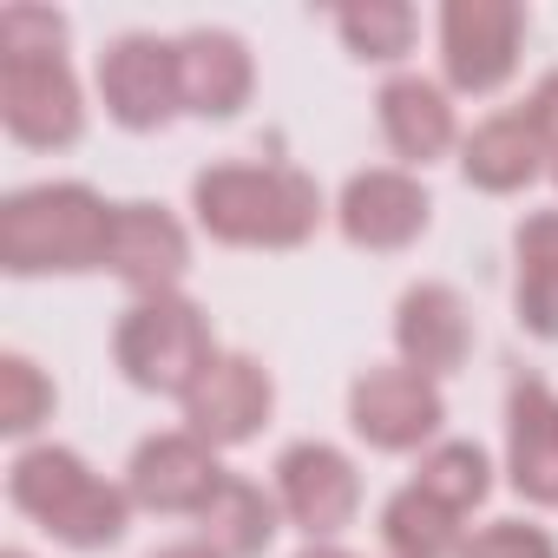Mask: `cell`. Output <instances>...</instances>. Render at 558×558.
I'll use <instances>...</instances> for the list:
<instances>
[{
    "instance_id": "8",
    "label": "cell",
    "mask_w": 558,
    "mask_h": 558,
    "mask_svg": "<svg viewBox=\"0 0 558 558\" xmlns=\"http://www.w3.org/2000/svg\"><path fill=\"white\" fill-rule=\"evenodd\" d=\"M0 119L34 151H60L86 132L80 80L66 60H0Z\"/></svg>"
},
{
    "instance_id": "10",
    "label": "cell",
    "mask_w": 558,
    "mask_h": 558,
    "mask_svg": "<svg viewBox=\"0 0 558 558\" xmlns=\"http://www.w3.org/2000/svg\"><path fill=\"white\" fill-rule=\"evenodd\" d=\"M269 408H276L269 368L256 355H217L204 368V381L184 395V421H191L184 434H197L204 447H243V440H256Z\"/></svg>"
},
{
    "instance_id": "3",
    "label": "cell",
    "mask_w": 558,
    "mask_h": 558,
    "mask_svg": "<svg viewBox=\"0 0 558 558\" xmlns=\"http://www.w3.org/2000/svg\"><path fill=\"white\" fill-rule=\"evenodd\" d=\"M8 499L47 525L60 545L73 551H106L125 538V512H132V493L106 486L73 447H27L14 466H8Z\"/></svg>"
},
{
    "instance_id": "1",
    "label": "cell",
    "mask_w": 558,
    "mask_h": 558,
    "mask_svg": "<svg viewBox=\"0 0 558 558\" xmlns=\"http://www.w3.org/2000/svg\"><path fill=\"white\" fill-rule=\"evenodd\" d=\"M191 210L217 243L296 250L323 223V191L290 165H210L191 178Z\"/></svg>"
},
{
    "instance_id": "30",
    "label": "cell",
    "mask_w": 558,
    "mask_h": 558,
    "mask_svg": "<svg viewBox=\"0 0 558 558\" xmlns=\"http://www.w3.org/2000/svg\"><path fill=\"white\" fill-rule=\"evenodd\" d=\"M8 558H27V551H8Z\"/></svg>"
},
{
    "instance_id": "5",
    "label": "cell",
    "mask_w": 558,
    "mask_h": 558,
    "mask_svg": "<svg viewBox=\"0 0 558 558\" xmlns=\"http://www.w3.org/2000/svg\"><path fill=\"white\" fill-rule=\"evenodd\" d=\"M525 8L519 0H447L440 14V66L453 93H499L519 66Z\"/></svg>"
},
{
    "instance_id": "6",
    "label": "cell",
    "mask_w": 558,
    "mask_h": 558,
    "mask_svg": "<svg viewBox=\"0 0 558 558\" xmlns=\"http://www.w3.org/2000/svg\"><path fill=\"white\" fill-rule=\"evenodd\" d=\"M440 421H447L440 388L408 362H381V368L355 375V388H349V427L375 453H414L421 440L440 434Z\"/></svg>"
},
{
    "instance_id": "2",
    "label": "cell",
    "mask_w": 558,
    "mask_h": 558,
    "mask_svg": "<svg viewBox=\"0 0 558 558\" xmlns=\"http://www.w3.org/2000/svg\"><path fill=\"white\" fill-rule=\"evenodd\" d=\"M112 210L93 184H27L0 204V269L47 276V269H106Z\"/></svg>"
},
{
    "instance_id": "22",
    "label": "cell",
    "mask_w": 558,
    "mask_h": 558,
    "mask_svg": "<svg viewBox=\"0 0 558 558\" xmlns=\"http://www.w3.org/2000/svg\"><path fill=\"white\" fill-rule=\"evenodd\" d=\"M427 499H440L447 512H473L486 493H493V466H486V453L473 447V440H440L427 460H421V480H414Z\"/></svg>"
},
{
    "instance_id": "13",
    "label": "cell",
    "mask_w": 558,
    "mask_h": 558,
    "mask_svg": "<svg viewBox=\"0 0 558 558\" xmlns=\"http://www.w3.org/2000/svg\"><path fill=\"white\" fill-rule=\"evenodd\" d=\"M336 217H342V236H349L355 250H408V243L427 230L434 204H427L421 178L381 165V171H355V178L342 184Z\"/></svg>"
},
{
    "instance_id": "25",
    "label": "cell",
    "mask_w": 558,
    "mask_h": 558,
    "mask_svg": "<svg viewBox=\"0 0 558 558\" xmlns=\"http://www.w3.org/2000/svg\"><path fill=\"white\" fill-rule=\"evenodd\" d=\"M0 60H66V21L53 8L14 0L0 14Z\"/></svg>"
},
{
    "instance_id": "9",
    "label": "cell",
    "mask_w": 558,
    "mask_h": 558,
    "mask_svg": "<svg viewBox=\"0 0 558 558\" xmlns=\"http://www.w3.org/2000/svg\"><path fill=\"white\" fill-rule=\"evenodd\" d=\"M276 506H283L310 538H329L355 519L362 506V473L342 447L329 440H296L276 460Z\"/></svg>"
},
{
    "instance_id": "31",
    "label": "cell",
    "mask_w": 558,
    "mask_h": 558,
    "mask_svg": "<svg viewBox=\"0 0 558 558\" xmlns=\"http://www.w3.org/2000/svg\"><path fill=\"white\" fill-rule=\"evenodd\" d=\"M551 178H558V165H551Z\"/></svg>"
},
{
    "instance_id": "27",
    "label": "cell",
    "mask_w": 558,
    "mask_h": 558,
    "mask_svg": "<svg viewBox=\"0 0 558 558\" xmlns=\"http://www.w3.org/2000/svg\"><path fill=\"white\" fill-rule=\"evenodd\" d=\"M525 112H532V125H538V138L558 151V66L532 86V99H525Z\"/></svg>"
},
{
    "instance_id": "26",
    "label": "cell",
    "mask_w": 558,
    "mask_h": 558,
    "mask_svg": "<svg viewBox=\"0 0 558 558\" xmlns=\"http://www.w3.org/2000/svg\"><path fill=\"white\" fill-rule=\"evenodd\" d=\"M460 558H558V545H551V532H538L525 519H499V525L473 532L460 545Z\"/></svg>"
},
{
    "instance_id": "16",
    "label": "cell",
    "mask_w": 558,
    "mask_h": 558,
    "mask_svg": "<svg viewBox=\"0 0 558 558\" xmlns=\"http://www.w3.org/2000/svg\"><path fill=\"white\" fill-rule=\"evenodd\" d=\"M178 86H184V112L197 119H230L243 112L250 86H256V66H250V47L223 27H197L178 40Z\"/></svg>"
},
{
    "instance_id": "15",
    "label": "cell",
    "mask_w": 558,
    "mask_h": 558,
    "mask_svg": "<svg viewBox=\"0 0 558 558\" xmlns=\"http://www.w3.org/2000/svg\"><path fill=\"white\" fill-rule=\"evenodd\" d=\"M506 473H512L519 499L558 506V395L538 375L512 381V401H506Z\"/></svg>"
},
{
    "instance_id": "14",
    "label": "cell",
    "mask_w": 558,
    "mask_h": 558,
    "mask_svg": "<svg viewBox=\"0 0 558 558\" xmlns=\"http://www.w3.org/2000/svg\"><path fill=\"white\" fill-rule=\"evenodd\" d=\"M395 349H401V362L421 368L427 381L466 368V355H473V316H466L460 290H447V283H414V290L401 296V310H395Z\"/></svg>"
},
{
    "instance_id": "7",
    "label": "cell",
    "mask_w": 558,
    "mask_h": 558,
    "mask_svg": "<svg viewBox=\"0 0 558 558\" xmlns=\"http://www.w3.org/2000/svg\"><path fill=\"white\" fill-rule=\"evenodd\" d=\"M99 99L106 112L125 125V132H158L178 106H184V86H178V40H158V34H125L99 53Z\"/></svg>"
},
{
    "instance_id": "18",
    "label": "cell",
    "mask_w": 558,
    "mask_h": 558,
    "mask_svg": "<svg viewBox=\"0 0 558 558\" xmlns=\"http://www.w3.org/2000/svg\"><path fill=\"white\" fill-rule=\"evenodd\" d=\"M381 132H388V145L408 158V165H427V158H440L447 145H453V106H447V86H434V80H421V73H401V80H388L381 86Z\"/></svg>"
},
{
    "instance_id": "24",
    "label": "cell",
    "mask_w": 558,
    "mask_h": 558,
    "mask_svg": "<svg viewBox=\"0 0 558 558\" xmlns=\"http://www.w3.org/2000/svg\"><path fill=\"white\" fill-rule=\"evenodd\" d=\"M53 414V381L27 355H0V434H34Z\"/></svg>"
},
{
    "instance_id": "12",
    "label": "cell",
    "mask_w": 558,
    "mask_h": 558,
    "mask_svg": "<svg viewBox=\"0 0 558 558\" xmlns=\"http://www.w3.org/2000/svg\"><path fill=\"white\" fill-rule=\"evenodd\" d=\"M106 269L119 283H132L138 296H178L184 269H191V236L165 204H119Z\"/></svg>"
},
{
    "instance_id": "28",
    "label": "cell",
    "mask_w": 558,
    "mask_h": 558,
    "mask_svg": "<svg viewBox=\"0 0 558 558\" xmlns=\"http://www.w3.org/2000/svg\"><path fill=\"white\" fill-rule=\"evenodd\" d=\"M158 558H217L210 545H171V551H158Z\"/></svg>"
},
{
    "instance_id": "21",
    "label": "cell",
    "mask_w": 558,
    "mask_h": 558,
    "mask_svg": "<svg viewBox=\"0 0 558 558\" xmlns=\"http://www.w3.org/2000/svg\"><path fill=\"white\" fill-rule=\"evenodd\" d=\"M381 545L388 558H460L466 538H460V512H447L421 486H401L381 506Z\"/></svg>"
},
{
    "instance_id": "20",
    "label": "cell",
    "mask_w": 558,
    "mask_h": 558,
    "mask_svg": "<svg viewBox=\"0 0 558 558\" xmlns=\"http://www.w3.org/2000/svg\"><path fill=\"white\" fill-rule=\"evenodd\" d=\"M519 256V323L538 342H558V210H532L512 236Z\"/></svg>"
},
{
    "instance_id": "11",
    "label": "cell",
    "mask_w": 558,
    "mask_h": 558,
    "mask_svg": "<svg viewBox=\"0 0 558 558\" xmlns=\"http://www.w3.org/2000/svg\"><path fill=\"white\" fill-rule=\"evenodd\" d=\"M223 480L230 473L217 466V447H204L197 434H151L125 466V493L145 512H204Z\"/></svg>"
},
{
    "instance_id": "19",
    "label": "cell",
    "mask_w": 558,
    "mask_h": 558,
    "mask_svg": "<svg viewBox=\"0 0 558 558\" xmlns=\"http://www.w3.org/2000/svg\"><path fill=\"white\" fill-rule=\"evenodd\" d=\"M276 506L256 480H223L217 486V499L197 512V545H210L217 558H263L269 551V538H276Z\"/></svg>"
},
{
    "instance_id": "23",
    "label": "cell",
    "mask_w": 558,
    "mask_h": 558,
    "mask_svg": "<svg viewBox=\"0 0 558 558\" xmlns=\"http://www.w3.org/2000/svg\"><path fill=\"white\" fill-rule=\"evenodd\" d=\"M336 34L355 60H401L414 47V8L408 0H368V8H342Z\"/></svg>"
},
{
    "instance_id": "17",
    "label": "cell",
    "mask_w": 558,
    "mask_h": 558,
    "mask_svg": "<svg viewBox=\"0 0 558 558\" xmlns=\"http://www.w3.org/2000/svg\"><path fill=\"white\" fill-rule=\"evenodd\" d=\"M545 151H551V145L538 138L532 112H499V119H486V125L466 138L460 171H466V184H480V191L506 197V191H525V184L538 178Z\"/></svg>"
},
{
    "instance_id": "29",
    "label": "cell",
    "mask_w": 558,
    "mask_h": 558,
    "mask_svg": "<svg viewBox=\"0 0 558 558\" xmlns=\"http://www.w3.org/2000/svg\"><path fill=\"white\" fill-rule=\"evenodd\" d=\"M303 558H355V551H342V545H310Z\"/></svg>"
},
{
    "instance_id": "4",
    "label": "cell",
    "mask_w": 558,
    "mask_h": 558,
    "mask_svg": "<svg viewBox=\"0 0 558 558\" xmlns=\"http://www.w3.org/2000/svg\"><path fill=\"white\" fill-rule=\"evenodd\" d=\"M112 355L125 368L132 388L145 395H191L204 381V368L217 362L210 349V323L191 296H138L125 316H119V336H112Z\"/></svg>"
}]
</instances>
